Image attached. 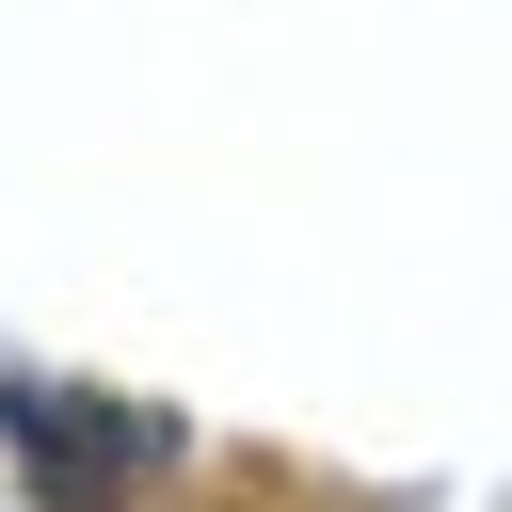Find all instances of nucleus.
I'll list each match as a JSON object with an SVG mask.
<instances>
[{
	"instance_id": "nucleus-1",
	"label": "nucleus",
	"mask_w": 512,
	"mask_h": 512,
	"mask_svg": "<svg viewBox=\"0 0 512 512\" xmlns=\"http://www.w3.org/2000/svg\"><path fill=\"white\" fill-rule=\"evenodd\" d=\"M0 432H16V480L48 512H112L176 464V416L160 400H64V384H0Z\"/></svg>"
}]
</instances>
